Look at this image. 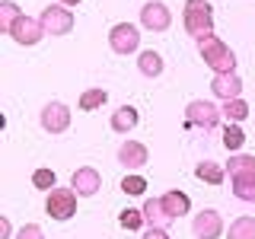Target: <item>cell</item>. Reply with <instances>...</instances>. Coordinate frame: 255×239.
<instances>
[{"label":"cell","instance_id":"ba28073f","mask_svg":"<svg viewBox=\"0 0 255 239\" xmlns=\"http://www.w3.org/2000/svg\"><path fill=\"white\" fill-rule=\"evenodd\" d=\"M140 26L150 29V32H166L172 26V13L163 0H147L140 10Z\"/></svg>","mask_w":255,"mask_h":239},{"label":"cell","instance_id":"6da1fadb","mask_svg":"<svg viewBox=\"0 0 255 239\" xmlns=\"http://www.w3.org/2000/svg\"><path fill=\"white\" fill-rule=\"evenodd\" d=\"M230 185H233V198L252 204L255 201V156L249 153H233L227 163Z\"/></svg>","mask_w":255,"mask_h":239},{"label":"cell","instance_id":"603a6c76","mask_svg":"<svg viewBox=\"0 0 255 239\" xmlns=\"http://www.w3.org/2000/svg\"><path fill=\"white\" fill-rule=\"evenodd\" d=\"M19 6L13 3V0H0V32H6L10 35V29H13V22L19 19Z\"/></svg>","mask_w":255,"mask_h":239},{"label":"cell","instance_id":"30bf717a","mask_svg":"<svg viewBox=\"0 0 255 239\" xmlns=\"http://www.w3.org/2000/svg\"><path fill=\"white\" fill-rule=\"evenodd\" d=\"M191 233H195V239H220V233H223L220 214L214 211V207H204V211L195 214V220H191Z\"/></svg>","mask_w":255,"mask_h":239},{"label":"cell","instance_id":"9c48e42d","mask_svg":"<svg viewBox=\"0 0 255 239\" xmlns=\"http://www.w3.org/2000/svg\"><path fill=\"white\" fill-rule=\"evenodd\" d=\"M42 35H48L45 26H42V19H32V16H26V13H22L19 19L13 22V29H10V38L16 45H38Z\"/></svg>","mask_w":255,"mask_h":239},{"label":"cell","instance_id":"277c9868","mask_svg":"<svg viewBox=\"0 0 255 239\" xmlns=\"http://www.w3.org/2000/svg\"><path fill=\"white\" fill-rule=\"evenodd\" d=\"M223 118V112L207 99H191L185 109V127H204V131H214L217 121Z\"/></svg>","mask_w":255,"mask_h":239},{"label":"cell","instance_id":"44dd1931","mask_svg":"<svg viewBox=\"0 0 255 239\" xmlns=\"http://www.w3.org/2000/svg\"><path fill=\"white\" fill-rule=\"evenodd\" d=\"M137 67H140V74L143 77H159L163 74V58H159L156 51H140V58H137Z\"/></svg>","mask_w":255,"mask_h":239},{"label":"cell","instance_id":"7a4b0ae2","mask_svg":"<svg viewBox=\"0 0 255 239\" xmlns=\"http://www.w3.org/2000/svg\"><path fill=\"white\" fill-rule=\"evenodd\" d=\"M182 26L195 42H204L207 35H214V6L207 0H185Z\"/></svg>","mask_w":255,"mask_h":239},{"label":"cell","instance_id":"f1b7e54d","mask_svg":"<svg viewBox=\"0 0 255 239\" xmlns=\"http://www.w3.org/2000/svg\"><path fill=\"white\" fill-rule=\"evenodd\" d=\"M143 239H169V236H166V230H156V227H147V233H143Z\"/></svg>","mask_w":255,"mask_h":239},{"label":"cell","instance_id":"ac0fdd59","mask_svg":"<svg viewBox=\"0 0 255 239\" xmlns=\"http://www.w3.org/2000/svg\"><path fill=\"white\" fill-rule=\"evenodd\" d=\"M195 175L207 185H223V179H227V169H223L220 163H214V159H204V163L195 166Z\"/></svg>","mask_w":255,"mask_h":239},{"label":"cell","instance_id":"52a82bcc","mask_svg":"<svg viewBox=\"0 0 255 239\" xmlns=\"http://www.w3.org/2000/svg\"><path fill=\"white\" fill-rule=\"evenodd\" d=\"M109 45H112V51H115V54H134L140 48V32H137V26H131V22H118V26H112Z\"/></svg>","mask_w":255,"mask_h":239},{"label":"cell","instance_id":"2e32d148","mask_svg":"<svg viewBox=\"0 0 255 239\" xmlns=\"http://www.w3.org/2000/svg\"><path fill=\"white\" fill-rule=\"evenodd\" d=\"M163 207L172 214L175 220H179V217H185V214L191 211V198L185 195V191L172 188V191H166V195H163Z\"/></svg>","mask_w":255,"mask_h":239},{"label":"cell","instance_id":"f546056e","mask_svg":"<svg viewBox=\"0 0 255 239\" xmlns=\"http://www.w3.org/2000/svg\"><path fill=\"white\" fill-rule=\"evenodd\" d=\"M10 233H13L10 220H6V217H0V239H10Z\"/></svg>","mask_w":255,"mask_h":239},{"label":"cell","instance_id":"8992f818","mask_svg":"<svg viewBox=\"0 0 255 239\" xmlns=\"http://www.w3.org/2000/svg\"><path fill=\"white\" fill-rule=\"evenodd\" d=\"M38 19H42L48 35H67V32L74 29V13H70L64 3H48Z\"/></svg>","mask_w":255,"mask_h":239},{"label":"cell","instance_id":"7402d4cb","mask_svg":"<svg viewBox=\"0 0 255 239\" xmlns=\"http://www.w3.org/2000/svg\"><path fill=\"white\" fill-rule=\"evenodd\" d=\"M230 239H255V217H236L230 223Z\"/></svg>","mask_w":255,"mask_h":239},{"label":"cell","instance_id":"3957f363","mask_svg":"<svg viewBox=\"0 0 255 239\" xmlns=\"http://www.w3.org/2000/svg\"><path fill=\"white\" fill-rule=\"evenodd\" d=\"M198 51H201V61L214 74H236V54L227 42H220L217 35H207L204 42H198Z\"/></svg>","mask_w":255,"mask_h":239},{"label":"cell","instance_id":"e0dca14e","mask_svg":"<svg viewBox=\"0 0 255 239\" xmlns=\"http://www.w3.org/2000/svg\"><path fill=\"white\" fill-rule=\"evenodd\" d=\"M140 121V115H137V109L134 106H122L112 115V131H118V134H128V131H134Z\"/></svg>","mask_w":255,"mask_h":239},{"label":"cell","instance_id":"d6986e66","mask_svg":"<svg viewBox=\"0 0 255 239\" xmlns=\"http://www.w3.org/2000/svg\"><path fill=\"white\" fill-rule=\"evenodd\" d=\"M223 118H227V124H239V121H246L249 118V102L246 99H230V102H223Z\"/></svg>","mask_w":255,"mask_h":239},{"label":"cell","instance_id":"4fadbf2b","mask_svg":"<svg viewBox=\"0 0 255 239\" xmlns=\"http://www.w3.org/2000/svg\"><path fill=\"white\" fill-rule=\"evenodd\" d=\"M243 77L239 74H214V80H211V90H214V96L217 99H223V102H230V99H243Z\"/></svg>","mask_w":255,"mask_h":239},{"label":"cell","instance_id":"ffe728a7","mask_svg":"<svg viewBox=\"0 0 255 239\" xmlns=\"http://www.w3.org/2000/svg\"><path fill=\"white\" fill-rule=\"evenodd\" d=\"M106 102H109V93L102 86H93V90H86L80 96V112H96V109L106 106Z\"/></svg>","mask_w":255,"mask_h":239},{"label":"cell","instance_id":"4dcf8cb0","mask_svg":"<svg viewBox=\"0 0 255 239\" xmlns=\"http://www.w3.org/2000/svg\"><path fill=\"white\" fill-rule=\"evenodd\" d=\"M58 3H64V6H77V3H83V0H58Z\"/></svg>","mask_w":255,"mask_h":239},{"label":"cell","instance_id":"7c38bea8","mask_svg":"<svg viewBox=\"0 0 255 239\" xmlns=\"http://www.w3.org/2000/svg\"><path fill=\"white\" fill-rule=\"evenodd\" d=\"M70 188L77 191V198H93L96 191L102 188V175L93 169V166H80V169L70 175Z\"/></svg>","mask_w":255,"mask_h":239},{"label":"cell","instance_id":"cb8c5ba5","mask_svg":"<svg viewBox=\"0 0 255 239\" xmlns=\"http://www.w3.org/2000/svg\"><path fill=\"white\" fill-rule=\"evenodd\" d=\"M243 143H246V134L239 131V124H227V127H223V147H227L230 153H236Z\"/></svg>","mask_w":255,"mask_h":239},{"label":"cell","instance_id":"83f0119b","mask_svg":"<svg viewBox=\"0 0 255 239\" xmlns=\"http://www.w3.org/2000/svg\"><path fill=\"white\" fill-rule=\"evenodd\" d=\"M16 239H45V233H42V227H38V223H26V227H19Z\"/></svg>","mask_w":255,"mask_h":239},{"label":"cell","instance_id":"9a60e30c","mask_svg":"<svg viewBox=\"0 0 255 239\" xmlns=\"http://www.w3.org/2000/svg\"><path fill=\"white\" fill-rule=\"evenodd\" d=\"M143 220H147V227H156V230H169L172 223H175V217L169 211L163 207V198H147L143 201Z\"/></svg>","mask_w":255,"mask_h":239},{"label":"cell","instance_id":"d4e9b609","mask_svg":"<svg viewBox=\"0 0 255 239\" xmlns=\"http://www.w3.org/2000/svg\"><path fill=\"white\" fill-rule=\"evenodd\" d=\"M32 185L42 188V191H51V188H58V175L51 169H35L32 172Z\"/></svg>","mask_w":255,"mask_h":239},{"label":"cell","instance_id":"5bb4252c","mask_svg":"<svg viewBox=\"0 0 255 239\" xmlns=\"http://www.w3.org/2000/svg\"><path fill=\"white\" fill-rule=\"evenodd\" d=\"M118 163L125 166V169H143V166L150 163V150L143 147L137 140H125L122 147H118Z\"/></svg>","mask_w":255,"mask_h":239},{"label":"cell","instance_id":"8fae6325","mask_svg":"<svg viewBox=\"0 0 255 239\" xmlns=\"http://www.w3.org/2000/svg\"><path fill=\"white\" fill-rule=\"evenodd\" d=\"M38 121H42L48 134H64L70 127V109L64 102H48L42 109V115H38Z\"/></svg>","mask_w":255,"mask_h":239},{"label":"cell","instance_id":"4316f807","mask_svg":"<svg viewBox=\"0 0 255 239\" xmlns=\"http://www.w3.org/2000/svg\"><path fill=\"white\" fill-rule=\"evenodd\" d=\"M143 188H147V179H143V175H125L122 179L125 195H143Z\"/></svg>","mask_w":255,"mask_h":239},{"label":"cell","instance_id":"5b68a950","mask_svg":"<svg viewBox=\"0 0 255 239\" xmlns=\"http://www.w3.org/2000/svg\"><path fill=\"white\" fill-rule=\"evenodd\" d=\"M45 211L51 220H70L77 214V191L74 188H51L48 191Z\"/></svg>","mask_w":255,"mask_h":239},{"label":"cell","instance_id":"484cf974","mask_svg":"<svg viewBox=\"0 0 255 239\" xmlns=\"http://www.w3.org/2000/svg\"><path fill=\"white\" fill-rule=\"evenodd\" d=\"M118 223H122L125 230H140L147 220H143V211H134V207H128V211L118 214Z\"/></svg>","mask_w":255,"mask_h":239}]
</instances>
